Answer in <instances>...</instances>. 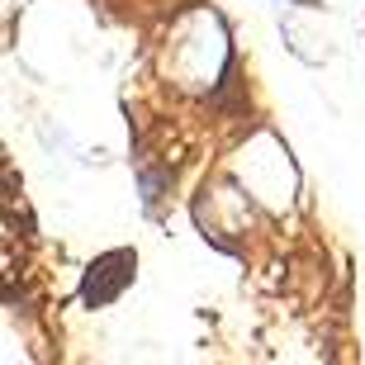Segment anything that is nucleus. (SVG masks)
<instances>
[{"label": "nucleus", "instance_id": "2", "mask_svg": "<svg viewBox=\"0 0 365 365\" xmlns=\"http://www.w3.org/2000/svg\"><path fill=\"white\" fill-rule=\"evenodd\" d=\"M294 5H318V0H294Z\"/></svg>", "mask_w": 365, "mask_h": 365}, {"label": "nucleus", "instance_id": "1", "mask_svg": "<svg viewBox=\"0 0 365 365\" xmlns=\"http://www.w3.org/2000/svg\"><path fill=\"white\" fill-rule=\"evenodd\" d=\"M133 252H109V257H100L86 271V284H81V299L91 304V309H100V304H109V299L123 294V284L133 280Z\"/></svg>", "mask_w": 365, "mask_h": 365}]
</instances>
